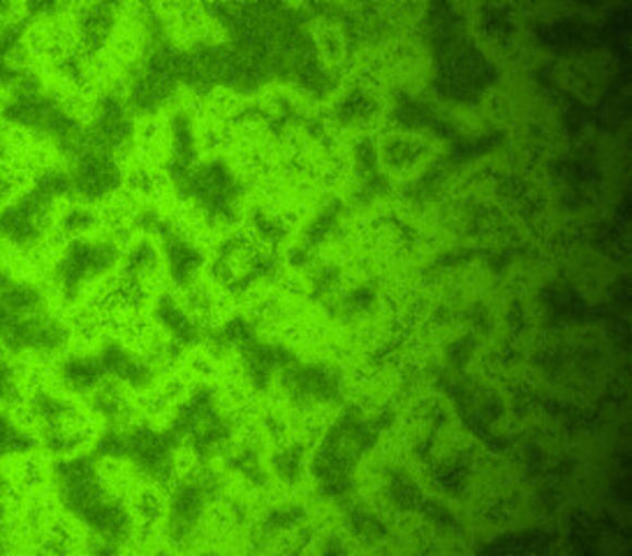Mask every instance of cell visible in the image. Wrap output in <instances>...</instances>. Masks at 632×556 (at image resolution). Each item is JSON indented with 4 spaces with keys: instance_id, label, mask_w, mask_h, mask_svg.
<instances>
[{
    "instance_id": "1",
    "label": "cell",
    "mask_w": 632,
    "mask_h": 556,
    "mask_svg": "<svg viewBox=\"0 0 632 556\" xmlns=\"http://www.w3.org/2000/svg\"><path fill=\"white\" fill-rule=\"evenodd\" d=\"M125 174L117 158L102 152H84L77 156L70 177L72 193H77L82 202L93 204L98 200H109L117 195Z\"/></svg>"
},
{
    "instance_id": "7",
    "label": "cell",
    "mask_w": 632,
    "mask_h": 556,
    "mask_svg": "<svg viewBox=\"0 0 632 556\" xmlns=\"http://www.w3.org/2000/svg\"><path fill=\"white\" fill-rule=\"evenodd\" d=\"M51 475H53V469H49V463L40 455H35L33 450L16 457V467L12 475L16 492H22V494L45 492Z\"/></svg>"
},
{
    "instance_id": "8",
    "label": "cell",
    "mask_w": 632,
    "mask_h": 556,
    "mask_svg": "<svg viewBox=\"0 0 632 556\" xmlns=\"http://www.w3.org/2000/svg\"><path fill=\"white\" fill-rule=\"evenodd\" d=\"M35 177L22 162H3L0 165V209L10 207L22 195L28 193Z\"/></svg>"
},
{
    "instance_id": "6",
    "label": "cell",
    "mask_w": 632,
    "mask_h": 556,
    "mask_svg": "<svg viewBox=\"0 0 632 556\" xmlns=\"http://www.w3.org/2000/svg\"><path fill=\"white\" fill-rule=\"evenodd\" d=\"M162 271V253L151 237L135 239L121 255V274L151 286Z\"/></svg>"
},
{
    "instance_id": "5",
    "label": "cell",
    "mask_w": 632,
    "mask_h": 556,
    "mask_svg": "<svg viewBox=\"0 0 632 556\" xmlns=\"http://www.w3.org/2000/svg\"><path fill=\"white\" fill-rule=\"evenodd\" d=\"M84 541L86 537L82 533V527L80 522H74V517L56 515L51 522L33 537L31 547L42 554H70L77 552Z\"/></svg>"
},
{
    "instance_id": "3",
    "label": "cell",
    "mask_w": 632,
    "mask_h": 556,
    "mask_svg": "<svg viewBox=\"0 0 632 556\" xmlns=\"http://www.w3.org/2000/svg\"><path fill=\"white\" fill-rule=\"evenodd\" d=\"M102 378H107V371L98 352L96 355L93 352H72V355H68L56 366V380L74 395L88 397Z\"/></svg>"
},
{
    "instance_id": "4",
    "label": "cell",
    "mask_w": 632,
    "mask_h": 556,
    "mask_svg": "<svg viewBox=\"0 0 632 556\" xmlns=\"http://www.w3.org/2000/svg\"><path fill=\"white\" fill-rule=\"evenodd\" d=\"M96 230H100V211L93 209L86 202H70L68 207L56 211L49 239L59 246H65L74 239L90 237Z\"/></svg>"
},
{
    "instance_id": "2",
    "label": "cell",
    "mask_w": 632,
    "mask_h": 556,
    "mask_svg": "<svg viewBox=\"0 0 632 556\" xmlns=\"http://www.w3.org/2000/svg\"><path fill=\"white\" fill-rule=\"evenodd\" d=\"M130 522H133V535L137 541L151 537L158 527L165 524L167 519V498L162 489L154 482H146L142 487H135L130 492Z\"/></svg>"
}]
</instances>
